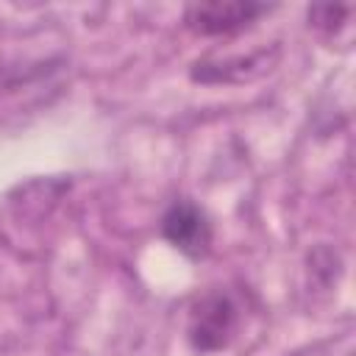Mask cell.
<instances>
[{
	"label": "cell",
	"mask_w": 356,
	"mask_h": 356,
	"mask_svg": "<svg viewBox=\"0 0 356 356\" xmlns=\"http://www.w3.org/2000/svg\"><path fill=\"white\" fill-rule=\"evenodd\" d=\"M348 14H350V6H312L309 8V25L323 28V31H337Z\"/></svg>",
	"instance_id": "cell-5"
},
{
	"label": "cell",
	"mask_w": 356,
	"mask_h": 356,
	"mask_svg": "<svg viewBox=\"0 0 356 356\" xmlns=\"http://www.w3.org/2000/svg\"><path fill=\"white\" fill-rule=\"evenodd\" d=\"M270 61L273 58L267 50H256L250 56H236V58H200L192 64L189 75L197 83H236L259 75Z\"/></svg>",
	"instance_id": "cell-4"
},
{
	"label": "cell",
	"mask_w": 356,
	"mask_h": 356,
	"mask_svg": "<svg viewBox=\"0 0 356 356\" xmlns=\"http://www.w3.org/2000/svg\"><path fill=\"white\" fill-rule=\"evenodd\" d=\"M211 220L192 200H175L161 217V236L186 259H203L211 248Z\"/></svg>",
	"instance_id": "cell-3"
},
{
	"label": "cell",
	"mask_w": 356,
	"mask_h": 356,
	"mask_svg": "<svg viewBox=\"0 0 356 356\" xmlns=\"http://www.w3.org/2000/svg\"><path fill=\"white\" fill-rule=\"evenodd\" d=\"M239 325V306L228 292L203 295L189 314V345L197 353H214L231 345Z\"/></svg>",
	"instance_id": "cell-1"
},
{
	"label": "cell",
	"mask_w": 356,
	"mask_h": 356,
	"mask_svg": "<svg viewBox=\"0 0 356 356\" xmlns=\"http://www.w3.org/2000/svg\"><path fill=\"white\" fill-rule=\"evenodd\" d=\"M273 6L250 0H217V3H192L184 8V22L197 36H231L250 28Z\"/></svg>",
	"instance_id": "cell-2"
}]
</instances>
